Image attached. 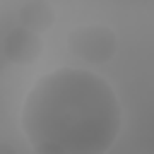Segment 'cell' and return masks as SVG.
I'll list each match as a JSON object with an SVG mask.
<instances>
[{
  "instance_id": "6da1fadb",
  "label": "cell",
  "mask_w": 154,
  "mask_h": 154,
  "mask_svg": "<svg viewBox=\"0 0 154 154\" xmlns=\"http://www.w3.org/2000/svg\"><path fill=\"white\" fill-rule=\"evenodd\" d=\"M120 125L116 89L89 67L46 72L22 106V132L34 154H106Z\"/></svg>"
},
{
  "instance_id": "7a4b0ae2",
  "label": "cell",
  "mask_w": 154,
  "mask_h": 154,
  "mask_svg": "<svg viewBox=\"0 0 154 154\" xmlns=\"http://www.w3.org/2000/svg\"><path fill=\"white\" fill-rule=\"evenodd\" d=\"M118 36L106 24H79L67 34V51L84 65H103L116 55Z\"/></svg>"
},
{
  "instance_id": "3957f363",
  "label": "cell",
  "mask_w": 154,
  "mask_h": 154,
  "mask_svg": "<svg viewBox=\"0 0 154 154\" xmlns=\"http://www.w3.org/2000/svg\"><path fill=\"white\" fill-rule=\"evenodd\" d=\"M2 53L14 65H31L41 55V36H36L22 26H14L2 38Z\"/></svg>"
},
{
  "instance_id": "277c9868",
  "label": "cell",
  "mask_w": 154,
  "mask_h": 154,
  "mask_svg": "<svg viewBox=\"0 0 154 154\" xmlns=\"http://www.w3.org/2000/svg\"><path fill=\"white\" fill-rule=\"evenodd\" d=\"M17 17H19V26H22V29L41 36V34H46V31L53 26V22H55V10H53V5L46 2V0H29V2H24V5L19 7V14H17Z\"/></svg>"
},
{
  "instance_id": "5b68a950",
  "label": "cell",
  "mask_w": 154,
  "mask_h": 154,
  "mask_svg": "<svg viewBox=\"0 0 154 154\" xmlns=\"http://www.w3.org/2000/svg\"><path fill=\"white\" fill-rule=\"evenodd\" d=\"M0 154H17V149L10 142H0Z\"/></svg>"
}]
</instances>
